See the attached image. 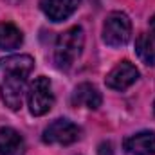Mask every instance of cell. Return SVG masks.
Returning <instances> with one entry per match:
<instances>
[{
    "instance_id": "obj_13",
    "label": "cell",
    "mask_w": 155,
    "mask_h": 155,
    "mask_svg": "<svg viewBox=\"0 0 155 155\" xmlns=\"http://www.w3.org/2000/svg\"><path fill=\"white\" fill-rule=\"evenodd\" d=\"M97 155H114V146L110 141H103L97 146Z\"/></svg>"
},
{
    "instance_id": "obj_10",
    "label": "cell",
    "mask_w": 155,
    "mask_h": 155,
    "mask_svg": "<svg viewBox=\"0 0 155 155\" xmlns=\"http://www.w3.org/2000/svg\"><path fill=\"white\" fill-rule=\"evenodd\" d=\"M0 155H25V141L15 128H0Z\"/></svg>"
},
{
    "instance_id": "obj_5",
    "label": "cell",
    "mask_w": 155,
    "mask_h": 155,
    "mask_svg": "<svg viewBox=\"0 0 155 155\" xmlns=\"http://www.w3.org/2000/svg\"><path fill=\"white\" fill-rule=\"evenodd\" d=\"M79 137H81V128L69 119L52 121L43 130V135H41L45 144H60V146L74 144L76 141H79Z\"/></svg>"
},
{
    "instance_id": "obj_14",
    "label": "cell",
    "mask_w": 155,
    "mask_h": 155,
    "mask_svg": "<svg viewBox=\"0 0 155 155\" xmlns=\"http://www.w3.org/2000/svg\"><path fill=\"white\" fill-rule=\"evenodd\" d=\"M150 31H152V35L155 36V15L152 16V20H150Z\"/></svg>"
},
{
    "instance_id": "obj_2",
    "label": "cell",
    "mask_w": 155,
    "mask_h": 155,
    "mask_svg": "<svg viewBox=\"0 0 155 155\" xmlns=\"http://www.w3.org/2000/svg\"><path fill=\"white\" fill-rule=\"evenodd\" d=\"M85 33L79 25H74L61 35H58L54 43V63L61 71H69L83 52Z\"/></svg>"
},
{
    "instance_id": "obj_4",
    "label": "cell",
    "mask_w": 155,
    "mask_h": 155,
    "mask_svg": "<svg viewBox=\"0 0 155 155\" xmlns=\"http://www.w3.org/2000/svg\"><path fill=\"white\" fill-rule=\"evenodd\" d=\"M27 105H29V112L33 116H45L52 105H54V92H52V85L49 81V78L40 76L36 78L29 90H27Z\"/></svg>"
},
{
    "instance_id": "obj_6",
    "label": "cell",
    "mask_w": 155,
    "mask_h": 155,
    "mask_svg": "<svg viewBox=\"0 0 155 155\" xmlns=\"http://www.w3.org/2000/svg\"><path fill=\"white\" fill-rule=\"evenodd\" d=\"M137 79H139V71L135 69L134 63H130L128 60H124V61L117 63L116 67L107 74L105 83H107L108 88H112V90H121V92H123V90L130 88Z\"/></svg>"
},
{
    "instance_id": "obj_12",
    "label": "cell",
    "mask_w": 155,
    "mask_h": 155,
    "mask_svg": "<svg viewBox=\"0 0 155 155\" xmlns=\"http://www.w3.org/2000/svg\"><path fill=\"white\" fill-rule=\"evenodd\" d=\"M135 52L143 63L155 65V36L153 35H139L135 40Z\"/></svg>"
},
{
    "instance_id": "obj_1",
    "label": "cell",
    "mask_w": 155,
    "mask_h": 155,
    "mask_svg": "<svg viewBox=\"0 0 155 155\" xmlns=\"http://www.w3.org/2000/svg\"><path fill=\"white\" fill-rule=\"evenodd\" d=\"M35 69L29 54H13L0 60V96L7 108L20 110L27 78Z\"/></svg>"
},
{
    "instance_id": "obj_11",
    "label": "cell",
    "mask_w": 155,
    "mask_h": 155,
    "mask_svg": "<svg viewBox=\"0 0 155 155\" xmlns=\"http://www.w3.org/2000/svg\"><path fill=\"white\" fill-rule=\"evenodd\" d=\"M24 43L22 31L9 22L0 24V51H15Z\"/></svg>"
},
{
    "instance_id": "obj_8",
    "label": "cell",
    "mask_w": 155,
    "mask_h": 155,
    "mask_svg": "<svg viewBox=\"0 0 155 155\" xmlns=\"http://www.w3.org/2000/svg\"><path fill=\"white\" fill-rule=\"evenodd\" d=\"M124 150L130 155H155V132L143 130L124 141Z\"/></svg>"
},
{
    "instance_id": "obj_7",
    "label": "cell",
    "mask_w": 155,
    "mask_h": 155,
    "mask_svg": "<svg viewBox=\"0 0 155 155\" xmlns=\"http://www.w3.org/2000/svg\"><path fill=\"white\" fill-rule=\"evenodd\" d=\"M81 0H40L43 15L52 22H63L72 16L79 7Z\"/></svg>"
},
{
    "instance_id": "obj_9",
    "label": "cell",
    "mask_w": 155,
    "mask_h": 155,
    "mask_svg": "<svg viewBox=\"0 0 155 155\" xmlns=\"http://www.w3.org/2000/svg\"><path fill=\"white\" fill-rule=\"evenodd\" d=\"M103 103V96L92 83H79L72 92V105L74 107H85L90 110L99 108Z\"/></svg>"
},
{
    "instance_id": "obj_3",
    "label": "cell",
    "mask_w": 155,
    "mask_h": 155,
    "mask_svg": "<svg viewBox=\"0 0 155 155\" xmlns=\"http://www.w3.org/2000/svg\"><path fill=\"white\" fill-rule=\"evenodd\" d=\"M132 38V22L126 13L114 11L105 18L103 41L108 47H124Z\"/></svg>"
}]
</instances>
